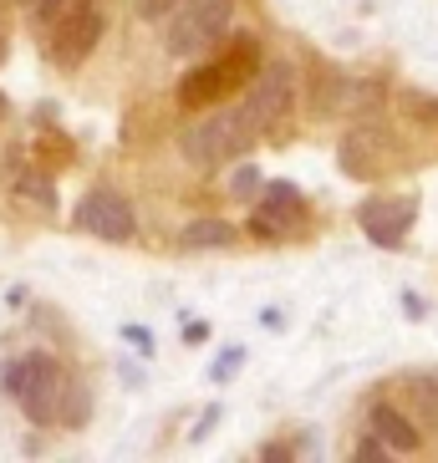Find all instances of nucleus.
Instances as JSON below:
<instances>
[{
  "instance_id": "f03ea898",
  "label": "nucleus",
  "mask_w": 438,
  "mask_h": 463,
  "mask_svg": "<svg viewBox=\"0 0 438 463\" xmlns=\"http://www.w3.org/2000/svg\"><path fill=\"white\" fill-rule=\"evenodd\" d=\"M255 67H261V42H255V36H240L219 61L194 67L189 77L178 82V102H184V108H214V102H224L230 92H240V87L255 77Z\"/></svg>"
},
{
  "instance_id": "4468645a",
  "label": "nucleus",
  "mask_w": 438,
  "mask_h": 463,
  "mask_svg": "<svg viewBox=\"0 0 438 463\" xmlns=\"http://www.w3.org/2000/svg\"><path fill=\"white\" fill-rule=\"evenodd\" d=\"M174 5L178 0H138V15H143V21H158V15H168Z\"/></svg>"
},
{
  "instance_id": "423d86ee",
  "label": "nucleus",
  "mask_w": 438,
  "mask_h": 463,
  "mask_svg": "<svg viewBox=\"0 0 438 463\" xmlns=\"http://www.w3.org/2000/svg\"><path fill=\"white\" fill-rule=\"evenodd\" d=\"M102 31H108V21H102V11H97L92 0L71 5V11L56 21V31H52V61L56 67H82L87 56L97 52Z\"/></svg>"
},
{
  "instance_id": "f3484780",
  "label": "nucleus",
  "mask_w": 438,
  "mask_h": 463,
  "mask_svg": "<svg viewBox=\"0 0 438 463\" xmlns=\"http://www.w3.org/2000/svg\"><path fill=\"white\" fill-rule=\"evenodd\" d=\"M209 336V326H205V321H199V326H189V331H184V341H189V346H199V341H205Z\"/></svg>"
},
{
  "instance_id": "6ab92c4d",
  "label": "nucleus",
  "mask_w": 438,
  "mask_h": 463,
  "mask_svg": "<svg viewBox=\"0 0 438 463\" xmlns=\"http://www.w3.org/2000/svg\"><path fill=\"white\" fill-rule=\"evenodd\" d=\"M5 112H11V102H5V92H0V118H5Z\"/></svg>"
},
{
  "instance_id": "dca6fc26",
  "label": "nucleus",
  "mask_w": 438,
  "mask_h": 463,
  "mask_svg": "<svg viewBox=\"0 0 438 463\" xmlns=\"http://www.w3.org/2000/svg\"><path fill=\"white\" fill-rule=\"evenodd\" d=\"M123 336H128V341H133L138 352H148V331H138V326H128V331H123Z\"/></svg>"
},
{
  "instance_id": "ddd939ff",
  "label": "nucleus",
  "mask_w": 438,
  "mask_h": 463,
  "mask_svg": "<svg viewBox=\"0 0 438 463\" xmlns=\"http://www.w3.org/2000/svg\"><path fill=\"white\" fill-rule=\"evenodd\" d=\"M230 189H234V194H245V199H250V194L261 189V174H255V168L245 164V168H240V174L230 178Z\"/></svg>"
},
{
  "instance_id": "9b49d317",
  "label": "nucleus",
  "mask_w": 438,
  "mask_h": 463,
  "mask_svg": "<svg viewBox=\"0 0 438 463\" xmlns=\"http://www.w3.org/2000/svg\"><path fill=\"white\" fill-rule=\"evenodd\" d=\"M230 240H234V224H224V219H194L178 234L184 250H219V245H230Z\"/></svg>"
},
{
  "instance_id": "20e7f679",
  "label": "nucleus",
  "mask_w": 438,
  "mask_h": 463,
  "mask_svg": "<svg viewBox=\"0 0 438 463\" xmlns=\"http://www.w3.org/2000/svg\"><path fill=\"white\" fill-rule=\"evenodd\" d=\"M230 21H234V0H178L174 26H168V52L174 56L209 52Z\"/></svg>"
},
{
  "instance_id": "7ed1b4c3",
  "label": "nucleus",
  "mask_w": 438,
  "mask_h": 463,
  "mask_svg": "<svg viewBox=\"0 0 438 463\" xmlns=\"http://www.w3.org/2000/svg\"><path fill=\"white\" fill-rule=\"evenodd\" d=\"M250 123L240 108H224V112H209V118H199V123L189 128V133H178V148H184V158L199 168H219L230 164L234 153L250 143Z\"/></svg>"
},
{
  "instance_id": "9d476101",
  "label": "nucleus",
  "mask_w": 438,
  "mask_h": 463,
  "mask_svg": "<svg viewBox=\"0 0 438 463\" xmlns=\"http://www.w3.org/2000/svg\"><path fill=\"white\" fill-rule=\"evenodd\" d=\"M372 433L383 438V449H397V453H413L418 443H424V433L408 422V412H397L393 402H372Z\"/></svg>"
},
{
  "instance_id": "f257e3e1",
  "label": "nucleus",
  "mask_w": 438,
  "mask_h": 463,
  "mask_svg": "<svg viewBox=\"0 0 438 463\" xmlns=\"http://www.w3.org/2000/svg\"><path fill=\"white\" fill-rule=\"evenodd\" d=\"M67 387H71L67 367L46 352H26L5 367V392L21 402V412H26L36 428L62 422V397H67Z\"/></svg>"
},
{
  "instance_id": "a211bd4d",
  "label": "nucleus",
  "mask_w": 438,
  "mask_h": 463,
  "mask_svg": "<svg viewBox=\"0 0 438 463\" xmlns=\"http://www.w3.org/2000/svg\"><path fill=\"white\" fill-rule=\"evenodd\" d=\"M0 56H5V5H0Z\"/></svg>"
},
{
  "instance_id": "39448f33",
  "label": "nucleus",
  "mask_w": 438,
  "mask_h": 463,
  "mask_svg": "<svg viewBox=\"0 0 438 463\" xmlns=\"http://www.w3.org/2000/svg\"><path fill=\"white\" fill-rule=\"evenodd\" d=\"M290 102H296V77H290V67L286 61H265V67H255V77L245 82L240 112H245L250 133H271V128H281Z\"/></svg>"
},
{
  "instance_id": "f8f14e48",
  "label": "nucleus",
  "mask_w": 438,
  "mask_h": 463,
  "mask_svg": "<svg viewBox=\"0 0 438 463\" xmlns=\"http://www.w3.org/2000/svg\"><path fill=\"white\" fill-rule=\"evenodd\" d=\"M62 422H67V428H82L87 422V392L77 387V382H71L67 397H62Z\"/></svg>"
},
{
  "instance_id": "2eb2a0df",
  "label": "nucleus",
  "mask_w": 438,
  "mask_h": 463,
  "mask_svg": "<svg viewBox=\"0 0 438 463\" xmlns=\"http://www.w3.org/2000/svg\"><path fill=\"white\" fill-rule=\"evenodd\" d=\"M62 5H67V0H31V15H36V21H52Z\"/></svg>"
},
{
  "instance_id": "6e6552de",
  "label": "nucleus",
  "mask_w": 438,
  "mask_h": 463,
  "mask_svg": "<svg viewBox=\"0 0 438 463\" xmlns=\"http://www.w3.org/2000/svg\"><path fill=\"white\" fill-rule=\"evenodd\" d=\"M301 219H306L301 194L290 189V184H271L265 199L255 204V214H250V230L261 234V240H286V234L301 230Z\"/></svg>"
},
{
  "instance_id": "1a4fd4ad",
  "label": "nucleus",
  "mask_w": 438,
  "mask_h": 463,
  "mask_svg": "<svg viewBox=\"0 0 438 463\" xmlns=\"http://www.w3.org/2000/svg\"><path fill=\"white\" fill-rule=\"evenodd\" d=\"M413 199H367V204H362V230H367V240L372 245H403V234L413 230Z\"/></svg>"
},
{
  "instance_id": "0eeeda50",
  "label": "nucleus",
  "mask_w": 438,
  "mask_h": 463,
  "mask_svg": "<svg viewBox=\"0 0 438 463\" xmlns=\"http://www.w3.org/2000/svg\"><path fill=\"white\" fill-rule=\"evenodd\" d=\"M77 224H82L87 234H97V240H108V245H123V240H133L138 214L118 189H92L82 204H77Z\"/></svg>"
},
{
  "instance_id": "aec40b11",
  "label": "nucleus",
  "mask_w": 438,
  "mask_h": 463,
  "mask_svg": "<svg viewBox=\"0 0 438 463\" xmlns=\"http://www.w3.org/2000/svg\"><path fill=\"white\" fill-rule=\"evenodd\" d=\"M26 5H31V0H26Z\"/></svg>"
}]
</instances>
